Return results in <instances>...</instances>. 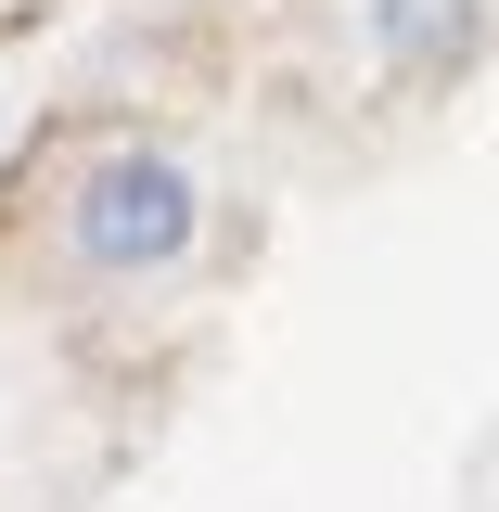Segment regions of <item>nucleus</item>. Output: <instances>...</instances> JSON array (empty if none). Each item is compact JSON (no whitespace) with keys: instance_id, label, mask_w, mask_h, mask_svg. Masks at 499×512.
I'll list each match as a JSON object with an SVG mask.
<instances>
[{"instance_id":"f257e3e1","label":"nucleus","mask_w":499,"mask_h":512,"mask_svg":"<svg viewBox=\"0 0 499 512\" xmlns=\"http://www.w3.org/2000/svg\"><path fill=\"white\" fill-rule=\"evenodd\" d=\"M205 244V180L167 141H103L77 192H64V256L90 282H167L180 256Z\"/></svg>"},{"instance_id":"f03ea898","label":"nucleus","mask_w":499,"mask_h":512,"mask_svg":"<svg viewBox=\"0 0 499 512\" xmlns=\"http://www.w3.org/2000/svg\"><path fill=\"white\" fill-rule=\"evenodd\" d=\"M359 39H372V64L397 90H448L487 52V0H359Z\"/></svg>"}]
</instances>
